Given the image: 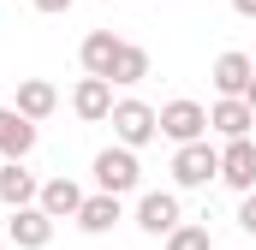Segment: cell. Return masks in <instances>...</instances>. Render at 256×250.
Masks as SVG:
<instances>
[{"mask_svg": "<svg viewBox=\"0 0 256 250\" xmlns=\"http://www.w3.org/2000/svg\"><path fill=\"white\" fill-rule=\"evenodd\" d=\"M173 179H179V190H202L208 179H220V149H214L208 137L179 143V155H173Z\"/></svg>", "mask_w": 256, "mask_h": 250, "instance_id": "1", "label": "cell"}, {"mask_svg": "<svg viewBox=\"0 0 256 250\" xmlns=\"http://www.w3.org/2000/svg\"><path fill=\"white\" fill-rule=\"evenodd\" d=\"M114 137L126 143V149H143V143H155L161 137V114L149 108V102H114Z\"/></svg>", "mask_w": 256, "mask_h": 250, "instance_id": "2", "label": "cell"}, {"mask_svg": "<svg viewBox=\"0 0 256 250\" xmlns=\"http://www.w3.org/2000/svg\"><path fill=\"white\" fill-rule=\"evenodd\" d=\"M137 179H143V167H137V149L114 143V149H102V155H96V185H102V190L126 196V190H137Z\"/></svg>", "mask_w": 256, "mask_h": 250, "instance_id": "3", "label": "cell"}, {"mask_svg": "<svg viewBox=\"0 0 256 250\" xmlns=\"http://www.w3.org/2000/svg\"><path fill=\"white\" fill-rule=\"evenodd\" d=\"M202 131H208V108H202V102L179 96V102L161 108V137H173V143H196Z\"/></svg>", "mask_w": 256, "mask_h": 250, "instance_id": "4", "label": "cell"}, {"mask_svg": "<svg viewBox=\"0 0 256 250\" xmlns=\"http://www.w3.org/2000/svg\"><path fill=\"white\" fill-rule=\"evenodd\" d=\"M6 238H12L18 250H48V238H54V214H48L42 202H24V208H12Z\"/></svg>", "mask_w": 256, "mask_h": 250, "instance_id": "5", "label": "cell"}, {"mask_svg": "<svg viewBox=\"0 0 256 250\" xmlns=\"http://www.w3.org/2000/svg\"><path fill=\"white\" fill-rule=\"evenodd\" d=\"M179 220H185V214H179V196H173V190H149V196H137V226H143L149 238H167Z\"/></svg>", "mask_w": 256, "mask_h": 250, "instance_id": "6", "label": "cell"}, {"mask_svg": "<svg viewBox=\"0 0 256 250\" xmlns=\"http://www.w3.org/2000/svg\"><path fill=\"white\" fill-rule=\"evenodd\" d=\"M220 179L232 190H256V137H226V149H220Z\"/></svg>", "mask_w": 256, "mask_h": 250, "instance_id": "7", "label": "cell"}, {"mask_svg": "<svg viewBox=\"0 0 256 250\" xmlns=\"http://www.w3.org/2000/svg\"><path fill=\"white\" fill-rule=\"evenodd\" d=\"M36 149V120H24L18 108H0V161H24Z\"/></svg>", "mask_w": 256, "mask_h": 250, "instance_id": "8", "label": "cell"}, {"mask_svg": "<svg viewBox=\"0 0 256 250\" xmlns=\"http://www.w3.org/2000/svg\"><path fill=\"white\" fill-rule=\"evenodd\" d=\"M208 131H220V137H250L256 131V114L244 96H220L214 108H208Z\"/></svg>", "mask_w": 256, "mask_h": 250, "instance_id": "9", "label": "cell"}, {"mask_svg": "<svg viewBox=\"0 0 256 250\" xmlns=\"http://www.w3.org/2000/svg\"><path fill=\"white\" fill-rule=\"evenodd\" d=\"M78 60H84V72H90V78H108V84H114L120 36H114V30H90V36H84V48H78Z\"/></svg>", "mask_w": 256, "mask_h": 250, "instance_id": "10", "label": "cell"}, {"mask_svg": "<svg viewBox=\"0 0 256 250\" xmlns=\"http://www.w3.org/2000/svg\"><path fill=\"white\" fill-rule=\"evenodd\" d=\"M42 185H36V173L24 167V161H0V202L6 208H24V202H36Z\"/></svg>", "mask_w": 256, "mask_h": 250, "instance_id": "11", "label": "cell"}, {"mask_svg": "<svg viewBox=\"0 0 256 250\" xmlns=\"http://www.w3.org/2000/svg\"><path fill=\"white\" fill-rule=\"evenodd\" d=\"M72 114H78V120H108V114H114V84H108V78H84V84L72 90Z\"/></svg>", "mask_w": 256, "mask_h": 250, "instance_id": "12", "label": "cell"}, {"mask_svg": "<svg viewBox=\"0 0 256 250\" xmlns=\"http://www.w3.org/2000/svg\"><path fill=\"white\" fill-rule=\"evenodd\" d=\"M114 220H126V208H120V196L114 190H96V196H84V208H78V226L84 232H114Z\"/></svg>", "mask_w": 256, "mask_h": 250, "instance_id": "13", "label": "cell"}, {"mask_svg": "<svg viewBox=\"0 0 256 250\" xmlns=\"http://www.w3.org/2000/svg\"><path fill=\"white\" fill-rule=\"evenodd\" d=\"M250 78H256V60H250V54H238V48L214 60V90H220V96H244Z\"/></svg>", "mask_w": 256, "mask_h": 250, "instance_id": "14", "label": "cell"}, {"mask_svg": "<svg viewBox=\"0 0 256 250\" xmlns=\"http://www.w3.org/2000/svg\"><path fill=\"white\" fill-rule=\"evenodd\" d=\"M12 108H18V114H24V120H48V114H54V108H60V90H54V84H42V78H24V84H18V102H12Z\"/></svg>", "mask_w": 256, "mask_h": 250, "instance_id": "15", "label": "cell"}, {"mask_svg": "<svg viewBox=\"0 0 256 250\" xmlns=\"http://www.w3.org/2000/svg\"><path fill=\"white\" fill-rule=\"evenodd\" d=\"M36 202H42V208H48L54 220H78V208H84V190L72 185V179H48Z\"/></svg>", "mask_w": 256, "mask_h": 250, "instance_id": "16", "label": "cell"}, {"mask_svg": "<svg viewBox=\"0 0 256 250\" xmlns=\"http://www.w3.org/2000/svg\"><path fill=\"white\" fill-rule=\"evenodd\" d=\"M149 78V48L120 42V60H114V84H143Z\"/></svg>", "mask_w": 256, "mask_h": 250, "instance_id": "17", "label": "cell"}, {"mask_svg": "<svg viewBox=\"0 0 256 250\" xmlns=\"http://www.w3.org/2000/svg\"><path fill=\"white\" fill-rule=\"evenodd\" d=\"M167 250H208V226H191V220H179V226L167 232Z\"/></svg>", "mask_w": 256, "mask_h": 250, "instance_id": "18", "label": "cell"}, {"mask_svg": "<svg viewBox=\"0 0 256 250\" xmlns=\"http://www.w3.org/2000/svg\"><path fill=\"white\" fill-rule=\"evenodd\" d=\"M238 226L256 238V190H244V202H238Z\"/></svg>", "mask_w": 256, "mask_h": 250, "instance_id": "19", "label": "cell"}, {"mask_svg": "<svg viewBox=\"0 0 256 250\" xmlns=\"http://www.w3.org/2000/svg\"><path fill=\"white\" fill-rule=\"evenodd\" d=\"M36 12H72V0H30Z\"/></svg>", "mask_w": 256, "mask_h": 250, "instance_id": "20", "label": "cell"}, {"mask_svg": "<svg viewBox=\"0 0 256 250\" xmlns=\"http://www.w3.org/2000/svg\"><path fill=\"white\" fill-rule=\"evenodd\" d=\"M232 12L238 18H256V0H232Z\"/></svg>", "mask_w": 256, "mask_h": 250, "instance_id": "21", "label": "cell"}, {"mask_svg": "<svg viewBox=\"0 0 256 250\" xmlns=\"http://www.w3.org/2000/svg\"><path fill=\"white\" fill-rule=\"evenodd\" d=\"M244 102H250V114H256V78H250V90H244Z\"/></svg>", "mask_w": 256, "mask_h": 250, "instance_id": "22", "label": "cell"}]
</instances>
